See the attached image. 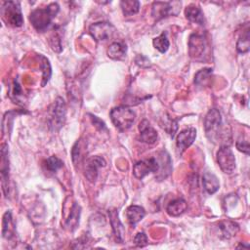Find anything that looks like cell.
Returning a JSON list of instances; mask_svg holds the SVG:
<instances>
[{"mask_svg": "<svg viewBox=\"0 0 250 250\" xmlns=\"http://www.w3.org/2000/svg\"><path fill=\"white\" fill-rule=\"evenodd\" d=\"M45 167L48 171L52 172V173H55L57 172L59 169L62 168L63 166V162L57 156L55 155H52L50 157H48L46 160H45Z\"/></svg>", "mask_w": 250, "mask_h": 250, "instance_id": "30", "label": "cell"}, {"mask_svg": "<svg viewBox=\"0 0 250 250\" xmlns=\"http://www.w3.org/2000/svg\"><path fill=\"white\" fill-rule=\"evenodd\" d=\"M1 15L3 21L12 26H21L23 19L20 7V3L16 1L4 2L1 9Z\"/></svg>", "mask_w": 250, "mask_h": 250, "instance_id": "5", "label": "cell"}, {"mask_svg": "<svg viewBox=\"0 0 250 250\" xmlns=\"http://www.w3.org/2000/svg\"><path fill=\"white\" fill-rule=\"evenodd\" d=\"M160 125L172 138L174 137L175 133L178 130V123H177V121L174 120L173 118H171L168 115L161 117Z\"/></svg>", "mask_w": 250, "mask_h": 250, "instance_id": "28", "label": "cell"}, {"mask_svg": "<svg viewBox=\"0 0 250 250\" xmlns=\"http://www.w3.org/2000/svg\"><path fill=\"white\" fill-rule=\"evenodd\" d=\"M115 32V27L107 21L95 22L90 25L89 33L98 42L109 39Z\"/></svg>", "mask_w": 250, "mask_h": 250, "instance_id": "8", "label": "cell"}, {"mask_svg": "<svg viewBox=\"0 0 250 250\" xmlns=\"http://www.w3.org/2000/svg\"><path fill=\"white\" fill-rule=\"evenodd\" d=\"M217 162L221 170L226 174H230L235 169V157L229 146H221L217 151Z\"/></svg>", "mask_w": 250, "mask_h": 250, "instance_id": "7", "label": "cell"}, {"mask_svg": "<svg viewBox=\"0 0 250 250\" xmlns=\"http://www.w3.org/2000/svg\"><path fill=\"white\" fill-rule=\"evenodd\" d=\"M41 60H42L41 64H40V67L42 69V83L41 84L44 87L47 84V82L49 81L52 71H51V66H50L49 61L43 56H41Z\"/></svg>", "mask_w": 250, "mask_h": 250, "instance_id": "31", "label": "cell"}, {"mask_svg": "<svg viewBox=\"0 0 250 250\" xmlns=\"http://www.w3.org/2000/svg\"><path fill=\"white\" fill-rule=\"evenodd\" d=\"M159 162V170L157 173H159L156 178L161 181L168 177V175L171 173V159L169 154L166 151H161L157 158Z\"/></svg>", "mask_w": 250, "mask_h": 250, "instance_id": "17", "label": "cell"}, {"mask_svg": "<svg viewBox=\"0 0 250 250\" xmlns=\"http://www.w3.org/2000/svg\"><path fill=\"white\" fill-rule=\"evenodd\" d=\"M139 131H140L141 141L146 144L152 145L158 139L157 132L154 130V128L151 127V125L149 124V122L146 119H144L140 122Z\"/></svg>", "mask_w": 250, "mask_h": 250, "instance_id": "14", "label": "cell"}, {"mask_svg": "<svg viewBox=\"0 0 250 250\" xmlns=\"http://www.w3.org/2000/svg\"><path fill=\"white\" fill-rule=\"evenodd\" d=\"M105 164H106L105 160L99 155L91 156L87 158L84 165V175L86 179L91 183L95 182L98 178L99 169L102 167H104Z\"/></svg>", "mask_w": 250, "mask_h": 250, "instance_id": "10", "label": "cell"}, {"mask_svg": "<svg viewBox=\"0 0 250 250\" xmlns=\"http://www.w3.org/2000/svg\"><path fill=\"white\" fill-rule=\"evenodd\" d=\"M249 47H250V42H249V26L247 25L246 29L242 32V34L240 35L239 39L237 40L236 50L238 51V53L244 54V53H247L249 51Z\"/></svg>", "mask_w": 250, "mask_h": 250, "instance_id": "27", "label": "cell"}, {"mask_svg": "<svg viewBox=\"0 0 250 250\" xmlns=\"http://www.w3.org/2000/svg\"><path fill=\"white\" fill-rule=\"evenodd\" d=\"M134 243L138 247H145L147 244V236L145 232H138L134 237Z\"/></svg>", "mask_w": 250, "mask_h": 250, "instance_id": "34", "label": "cell"}, {"mask_svg": "<svg viewBox=\"0 0 250 250\" xmlns=\"http://www.w3.org/2000/svg\"><path fill=\"white\" fill-rule=\"evenodd\" d=\"M145 215V209L139 205H131L126 210V218L128 220V223L133 227L140 221H142Z\"/></svg>", "mask_w": 250, "mask_h": 250, "instance_id": "19", "label": "cell"}, {"mask_svg": "<svg viewBox=\"0 0 250 250\" xmlns=\"http://www.w3.org/2000/svg\"><path fill=\"white\" fill-rule=\"evenodd\" d=\"M196 138V130L192 127L182 130L176 138V146L180 153H183L187 148H188L194 142Z\"/></svg>", "mask_w": 250, "mask_h": 250, "instance_id": "11", "label": "cell"}, {"mask_svg": "<svg viewBox=\"0 0 250 250\" xmlns=\"http://www.w3.org/2000/svg\"><path fill=\"white\" fill-rule=\"evenodd\" d=\"M79 217H80V206L77 203H73L69 217L66 220V227H68L69 229L73 230L79 223Z\"/></svg>", "mask_w": 250, "mask_h": 250, "instance_id": "26", "label": "cell"}, {"mask_svg": "<svg viewBox=\"0 0 250 250\" xmlns=\"http://www.w3.org/2000/svg\"><path fill=\"white\" fill-rule=\"evenodd\" d=\"M235 146H236V148L245 153L246 155H249V144H248V141L245 140V139H238L235 143Z\"/></svg>", "mask_w": 250, "mask_h": 250, "instance_id": "35", "label": "cell"}, {"mask_svg": "<svg viewBox=\"0 0 250 250\" xmlns=\"http://www.w3.org/2000/svg\"><path fill=\"white\" fill-rule=\"evenodd\" d=\"M108 216L110 220V224L112 227L113 234L118 242H123L124 240V234H125V229L122 223L119 220L118 212L116 210L108 211Z\"/></svg>", "mask_w": 250, "mask_h": 250, "instance_id": "16", "label": "cell"}, {"mask_svg": "<svg viewBox=\"0 0 250 250\" xmlns=\"http://www.w3.org/2000/svg\"><path fill=\"white\" fill-rule=\"evenodd\" d=\"M110 119L113 125L120 131H125L133 124L136 113L128 106H117L110 110Z\"/></svg>", "mask_w": 250, "mask_h": 250, "instance_id": "4", "label": "cell"}, {"mask_svg": "<svg viewBox=\"0 0 250 250\" xmlns=\"http://www.w3.org/2000/svg\"><path fill=\"white\" fill-rule=\"evenodd\" d=\"M49 43H50V46L53 49V51H55L57 53H60L62 51V39L57 31H54L52 33V35L50 36V39H49Z\"/></svg>", "mask_w": 250, "mask_h": 250, "instance_id": "32", "label": "cell"}, {"mask_svg": "<svg viewBox=\"0 0 250 250\" xmlns=\"http://www.w3.org/2000/svg\"><path fill=\"white\" fill-rule=\"evenodd\" d=\"M120 6L123 15L126 17L133 16L140 10V2L135 0H123L120 2Z\"/></svg>", "mask_w": 250, "mask_h": 250, "instance_id": "25", "label": "cell"}, {"mask_svg": "<svg viewBox=\"0 0 250 250\" xmlns=\"http://www.w3.org/2000/svg\"><path fill=\"white\" fill-rule=\"evenodd\" d=\"M152 44L154 46V48L156 50H158L160 53H165L168 49H169V46H170V43H169V40L167 38V35L165 32H162L159 36L153 38L152 40Z\"/></svg>", "mask_w": 250, "mask_h": 250, "instance_id": "29", "label": "cell"}, {"mask_svg": "<svg viewBox=\"0 0 250 250\" xmlns=\"http://www.w3.org/2000/svg\"><path fill=\"white\" fill-rule=\"evenodd\" d=\"M59 9L57 3H51L45 8H37L30 13L29 21L38 32H43L49 27Z\"/></svg>", "mask_w": 250, "mask_h": 250, "instance_id": "2", "label": "cell"}, {"mask_svg": "<svg viewBox=\"0 0 250 250\" xmlns=\"http://www.w3.org/2000/svg\"><path fill=\"white\" fill-rule=\"evenodd\" d=\"M15 234V224L13 222L11 211H6L2 220V236L11 239Z\"/></svg>", "mask_w": 250, "mask_h": 250, "instance_id": "22", "label": "cell"}, {"mask_svg": "<svg viewBox=\"0 0 250 250\" xmlns=\"http://www.w3.org/2000/svg\"><path fill=\"white\" fill-rule=\"evenodd\" d=\"M185 16L191 22H195L200 25H203L205 22L203 12L195 4H190L187 6V8L185 9Z\"/></svg>", "mask_w": 250, "mask_h": 250, "instance_id": "18", "label": "cell"}, {"mask_svg": "<svg viewBox=\"0 0 250 250\" xmlns=\"http://www.w3.org/2000/svg\"><path fill=\"white\" fill-rule=\"evenodd\" d=\"M1 179L2 189L5 196L8 195V182H9V157H8V145L6 143L1 146Z\"/></svg>", "mask_w": 250, "mask_h": 250, "instance_id": "12", "label": "cell"}, {"mask_svg": "<svg viewBox=\"0 0 250 250\" xmlns=\"http://www.w3.org/2000/svg\"><path fill=\"white\" fill-rule=\"evenodd\" d=\"M204 129L207 138L214 144L228 140V135H229L224 126L221 112L216 108L207 112L204 119Z\"/></svg>", "mask_w": 250, "mask_h": 250, "instance_id": "1", "label": "cell"}, {"mask_svg": "<svg viewBox=\"0 0 250 250\" xmlns=\"http://www.w3.org/2000/svg\"><path fill=\"white\" fill-rule=\"evenodd\" d=\"M66 106L62 98L58 97L48 110V126L52 131L60 130L65 121Z\"/></svg>", "mask_w": 250, "mask_h": 250, "instance_id": "3", "label": "cell"}, {"mask_svg": "<svg viewBox=\"0 0 250 250\" xmlns=\"http://www.w3.org/2000/svg\"><path fill=\"white\" fill-rule=\"evenodd\" d=\"M188 209V203L183 198H177L170 201L166 207L167 213L172 217H178Z\"/></svg>", "mask_w": 250, "mask_h": 250, "instance_id": "20", "label": "cell"}, {"mask_svg": "<svg viewBox=\"0 0 250 250\" xmlns=\"http://www.w3.org/2000/svg\"><path fill=\"white\" fill-rule=\"evenodd\" d=\"M126 45L120 42H113L107 48V56L112 60H121L126 55Z\"/></svg>", "mask_w": 250, "mask_h": 250, "instance_id": "23", "label": "cell"}, {"mask_svg": "<svg viewBox=\"0 0 250 250\" xmlns=\"http://www.w3.org/2000/svg\"><path fill=\"white\" fill-rule=\"evenodd\" d=\"M202 184L204 189L209 193L213 194L215 193L219 188H220V183L218 178L211 172H205L202 176Z\"/></svg>", "mask_w": 250, "mask_h": 250, "instance_id": "21", "label": "cell"}, {"mask_svg": "<svg viewBox=\"0 0 250 250\" xmlns=\"http://www.w3.org/2000/svg\"><path fill=\"white\" fill-rule=\"evenodd\" d=\"M181 2L170 1V2H160L156 1L152 3L151 16L155 21H159L163 18L170 16H177L180 12Z\"/></svg>", "mask_w": 250, "mask_h": 250, "instance_id": "6", "label": "cell"}, {"mask_svg": "<svg viewBox=\"0 0 250 250\" xmlns=\"http://www.w3.org/2000/svg\"><path fill=\"white\" fill-rule=\"evenodd\" d=\"M217 228L219 230V237L222 239H229L239 230L238 224L230 220L220 221L217 224Z\"/></svg>", "mask_w": 250, "mask_h": 250, "instance_id": "15", "label": "cell"}, {"mask_svg": "<svg viewBox=\"0 0 250 250\" xmlns=\"http://www.w3.org/2000/svg\"><path fill=\"white\" fill-rule=\"evenodd\" d=\"M91 119H92V122H93V124L99 129V130H101V131H103L104 129L105 130L106 129V127H105V124L100 119V118H98L97 116H95V115H91Z\"/></svg>", "mask_w": 250, "mask_h": 250, "instance_id": "36", "label": "cell"}, {"mask_svg": "<svg viewBox=\"0 0 250 250\" xmlns=\"http://www.w3.org/2000/svg\"><path fill=\"white\" fill-rule=\"evenodd\" d=\"M82 143H81V141L79 140V141H77L76 143H75V145L73 146V147H72V150H71V155H72V161H73V163L76 165L77 163H79L80 162V160H81V158L83 157L82 156Z\"/></svg>", "mask_w": 250, "mask_h": 250, "instance_id": "33", "label": "cell"}, {"mask_svg": "<svg viewBox=\"0 0 250 250\" xmlns=\"http://www.w3.org/2000/svg\"><path fill=\"white\" fill-rule=\"evenodd\" d=\"M158 170L159 162L157 158L150 157L147 159L138 161L133 167V174L137 179L142 180L149 173H157Z\"/></svg>", "mask_w": 250, "mask_h": 250, "instance_id": "9", "label": "cell"}, {"mask_svg": "<svg viewBox=\"0 0 250 250\" xmlns=\"http://www.w3.org/2000/svg\"><path fill=\"white\" fill-rule=\"evenodd\" d=\"M212 73H213L212 68L207 67V68L200 69L194 75V83L200 87L209 86L212 79Z\"/></svg>", "mask_w": 250, "mask_h": 250, "instance_id": "24", "label": "cell"}, {"mask_svg": "<svg viewBox=\"0 0 250 250\" xmlns=\"http://www.w3.org/2000/svg\"><path fill=\"white\" fill-rule=\"evenodd\" d=\"M206 47L205 38L200 34H191L188 40V54L191 58H199L202 56Z\"/></svg>", "mask_w": 250, "mask_h": 250, "instance_id": "13", "label": "cell"}]
</instances>
